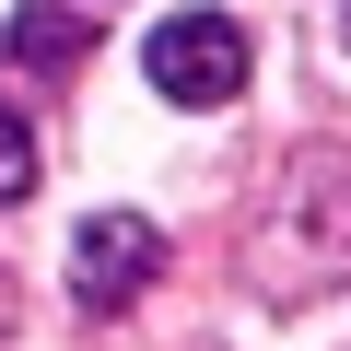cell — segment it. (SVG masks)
I'll use <instances>...</instances> for the list:
<instances>
[{"instance_id": "obj_2", "label": "cell", "mask_w": 351, "mask_h": 351, "mask_svg": "<svg viewBox=\"0 0 351 351\" xmlns=\"http://www.w3.org/2000/svg\"><path fill=\"white\" fill-rule=\"evenodd\" d=\"M141 71H152V94H176V106H234V94H246V24H234V12H176V24H152Z\"/></svg>"}, {"instance_id": "obj_1", "label": "cell", "mask_w": 351, "mask_h": 351, "mask_svg": "<svg viewBox=\"0 0 351 351\" xmlns=\"http://www.w3.org/2000/svg\"><path fill=\"white\" fill-rule=\"evenodd\" d=\"M246 281L269 304H304V293L351 281V152H304L246 211Z\"/></svg>"}, {"instance_id": "obj_4", "label": "cell", "mask_w": 351, "mask_h": 351, "mask_svg": "<svg viewBox=\"0 0 351 351\" xmlns=\"http://www.w3.org/2000/svg\"><path fill=\"white\" fill-rule=\"evenodd\" d=\"M0 59L12 71H82L94 59V0H24L0 24Z\"/></svg>"}, {"instance_id": "obj_6", "label": "cell", "mask_w": 351, "mask_h": 351, "mask_svg": "<svg viewBox=\"0 0 351 351\" xmlns=\"http://www.w3.org/2000/svg\"><path fill=\"white\" fill-rule=\"evenodd\" d=\"M0 328H12V293H0Z\"/></svg>"}, {"instance_id": "obj_3", "label": "cell", "mask_w": 351, "mask_h": 351, "mask_svg": "<svg viewBox=\"0 0 351 351\" xmlns=\"http://www.w3.org/2000/svg\"><path fill=\"white\" fill-rule=\"evenodd\" d=\"M152 281H164V223L94 211V223L71 234V304H82V316H129Z\"/></svg>"}, {"instance_id": "obj_5", "label": "cell", "mask_w": 351, "mask_h": 351, "mask_svg": "<svg viewBox=\"0 0 351 351\" xmlns=\"http://www.w3.org/2000/svg\"><path fill=\"white\" fill-rule=\"evenodd\" d=\"M12 199H36V129L0 117V211H12Z\"/></svg>"}]
</instances>
